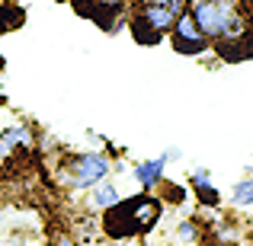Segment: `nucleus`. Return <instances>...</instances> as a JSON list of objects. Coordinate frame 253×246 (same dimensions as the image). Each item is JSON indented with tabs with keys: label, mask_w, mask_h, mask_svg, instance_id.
<instances>
[{
	"label": "nucleus",
	"mask_w": 253,
	"mask_h": 246,
	"mask_svg": "<svg viewBox=\"0 0 253 246\" xmlns=\"http://www.w3.org/2000/svg\"><path fill=\"white\" fill-rule=\"evenodd\" d=\"M186 10L209 42H228L253 26L241 0H189Z\"/></svg>",
	"instance_id": "f257e3e1"
},
{
	"label": "nucleus",
	"mask_w": 253,
	"mask_h": 246,
	"mask_svg": "<svg viewBox=\"0 0 253 246\" xmlns=\"http://www.w3.org/2000/svg\"><path fill=\"white\" fill-rule=\"evenodd\" d=\"M109 173H112V160L103 150H84V154L68 157V163H64V182L71 189H93L96 182L109 179Z\"/></svg>",
	"instance_id": "f03ea898"
},
{
	"label": "nucleus",
	"mask_w": 253,
	"mask_h": 246,
	"mask_svg": "<svg viewBox=\"0 0 253 246\" xmlns=\"http://www.w3.org/2000/svg\"><path fill=\"white\" fill-rule=\"evenodd\" d=\"M186 6H189V0H141L138 10L131 13V19L148 26L151 32H157L164 38L170 32V26L186 13Z\"/></svg>",
	"instance_id": "7ed1b4c3"
},
{
	"label": "nucleus",
	"mask_w": 253,
	"mask_h": 246,
	"mask_svg": "<svg viewBox=\"0 0 253 246\" xmlns=\"http://www.w3.org/2000/svg\"><path fill=\"white\" fill-rule=\"evenodd\" d=\"M167 38H170V48L176 51V55H186V58H199V55H205V51H211V42L202 35V29H199L196 19L189 16V10L170 26Z\"/></svg>",
	"instance_id": "20e7f679"
},
{
	"label": "nucleus",
	"mask_w": 253,
	"mask_h": 246,
	"mask_svg": "<svg viewBox=\"0 0 253 246\" xmlns=\"http://www.w3.org/2000/svg\"><path fill=\"white\" fill-rule=\"evenodd\" d=\"M128 208L135 214V224H138V234H151L157 227L164 214V198H154L151 192H141V195L128 198Z\"/></svg>",
	"instance_id": "39448f33"
},
{
	"label": "nucleus",
	"mask_w": 253,
	"mask_h": 246,
	"mask_svg": "<svg viewBox=\"0 0 253 246\" xmlns=\"http://www.w3.org/2000/svg\"><path fill=\"white\" fill-rule=\"evenodd\" d=\"M103 230L112 240H125V237L138 234V224H135V214H131L128 202H116L112 208L103 211Z\"/></svg>",
	"instance_id": "423d86ee"
},
{
	"label": "nucleus",
	"mask_w": 253,
	"mask_h": 246,
	"mask_svg": "<svg viewBox=\"0 0 253 246\" xmlns=\"http://www.w3.org/2000/svg\"><path fill=\"white\" fill-rule=\"evenodd\" d=\"M176 157V150H170V154H161V157H154V160H141V163H135V179H138V185H141L144 192H154L157 185L164 182V170H167V163Z\"/></svg>",
	"instance_id": "0eeeda50"
},
{
	"label": "nucleus",
	"mask_w": 253,
	"mask_h": 246,
	"mask_svg": "<svg viewBox=\"0 0 253 246\" xmlns=\"http://www.w3.org/2000/svg\"><path fill=\"white\" fill-rule=\"evenodd\" d=\"M218 55L224 58V61H247L253 58V26L247 32H241L237 38H228V42H215Z\"/></svg>",
	"instance_id": "6e6552de"
},
{
	"label": "nucleus",
	"mask_w": 253,
	"mask_h": 246,
	"mask_svg": "<svg viewBox=\"0 0 253 246\" xmlns=\"http://www.w3.org/2000/svg\"><path fill=\"white\" fill-rule=\"evenodd\" d=\"M189 185H192V192H196L199 205H205V208H218V205H221V195H218V189L211 185V179H209V173H205V170L192 173Z\"/></svg>",
	"instance_id": "1a4fd4ad"
},
{
	"label": "nucleus",
	"mask_w": 253,
	"mask_h": 246,
	"mask_svg": "<svg viewBox=\"0 0 253 246\" xmlns=\"http://www.w3.org/2000/svg\"><path fill=\"white\" fill-rule=\"evenodd\" d=\"M26 141H29V128H26V125H10V128H3L0 131V160L13 157Z\"/></svg>",
	"instance_id": "9d476101"
},
{
	"label": "nucleus",
	"mask_w": 253,
	"mask_h": 246,
	"mask_svg": "<svg viewBox=\"0 0 253 246\" xmlns=\"http://www.w3.org/2000/svg\"><path fill=\"white\" fill-rule=\"evenodd\" d=\"M26 26V10L23 3H10V0H3L0 3V35L3 32H16Z\"/></svg>",
	"instance_id": "9b49d317"
},
{
	"label": "nucleus",
	"mask_w": 253,
	"mask_h": 246,
	"mask_svg": "<svg viewBox=\"0 0 253 246\" xmlns=\"http://www.w3.org/2000/svg\"><path fill=\"white\" fill-rule=\"evenodd\" d=\"M90 192H93V208H96V211H106V208H112L116 202H122V195H119V189H116V182H112V179L96 182Z\"/></svg>",
	"instance_id": "f8f14e48"
},
{
	"label": "nucleus",
	"mask_w": 253,
	"mask_h": 246,
	"mask_svg": "<svg viewBox=\"0 0 253 246\" xmlns=\"http://www.w3.org/2000/svg\"><path fill=\"white\" fill-rule=\"evenodd\" d=\"M231 202H234L237 208H253V179H241V182H234V189H231Z\"/></svg>",
	"instance_id": "ddd939ff"
},
{
	"label": "nucleus",
	"mask_w": 253,
	"mask_h": 246,
	"mask_svg": "<svg viewBox=\"0 0 253 246\" xmlns=\"http://www.w3.org/2000/svg\"><path fill=\"white\" fill-rule=\"evenodd\" d=\"M199 240V224L196 221H183L176 227V243H196Z\"/></svg>",
	"instance_id": "4468645a"
},
{
	"label": "nucleus",
	"mask_w": 253,
	"mask_h": 246,
	"mask_svg": "<svg viewBox=\"0 0 253 246\" xmlns=\"http://www.w3.org/2000/svg\"><path fill=\"white\" fill-rule=\"evenodd\" d=\"M96 3H103V6H109V10H116V13H119L125 3H128V0H96Z\"/></svg>",
	"instance_id": "2eb2a0df"
},
{
	"label": "nucleus",
	"mask_w": 253,
	"mask_h": 246,
	"mask_svg": "<svg viewBox=\"0 0 253 246\" xmlns=\"http://www.w3.org/2000/svg\"><path fill=\"white\" fill-rule=\"evenodd\" d=\"M55 246H77V243L71 240L68 234H58V237H55Z\"/></svg>",
	"instance_id": "dca6fc26"
},
{
	"label": "nucleus",
	"mask_w": 253,
	"mask_h": 246,
	"mask_svg": "<svg viewBox=\"0 0 253 246\" xmlns=\"http://www.w3.org/2000/svg\"><path fill=\"white\" fill-rule=\"evenodd\" d=\"M167 195H170V202H179V198H183V189H176V185H170V189H167Z\"/></svg>",
	"instance_id": "f3484780"
},
{
	"label": "nucleus",
	"mask_w": 253,
	"mask_h": 246,
	"mask_svg": "<svg viewBox=\"0 0 253 246\" xmlns=\"http://www.w3.org/2000/svg\"><path fill=\"white\" fill-rule=\"evenodd\" d=\"M0 70H3V55H0Z\"/></svg>",
	"instance_id": "a211bd4d"
},
{
	"label": "nucleus",
	"mask_w": 253,
	"mask_h": 246,
	"mask_svg": "<svg viewBox=\"0 0 253 246\" xmlns=\"http://www.w3.org/2000/svg\"><path fill=\"white\" fill-rule=\"evenodd\" d=\"M250 173H253V157H250Z\"/></svg>",
	"instance_id": "6ab92c4d"
},
{
	"label": "nucleus",
	"mask_w": 253,
	"mask_h": 246,
	"mask_svg": "<svg viewBox=\"0 0 253 246\" xmlns=\"http://www.w3.org/2000/svg\"><path fill=\"white\" fill-rule=\"evenodd\" d=\"M10 3H23V0H10Z\"/></svg>",
	"instance_id": "aec40b11"
},
{
	"label": "nucleus",
	"mask_w": 253,
	"mask_h": 246,
	"mask_svg": "<svg viewBox=\"0 0 253 246\" xmlns=\"http://www.w3.org/2000/svg\"><path fill=\"white\" fill-rule=\"evenodd\" d=\"M58 3H61V0H58ZM64 3H71V0H64Z\"/></svg>",
	"instance_id": "412c9836"
}]
</instances>
